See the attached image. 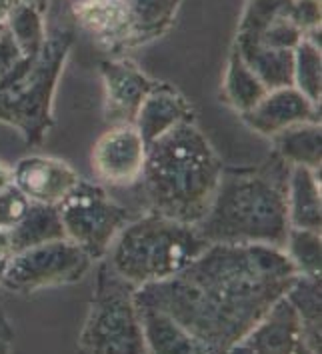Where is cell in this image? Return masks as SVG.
Segmentation results:
<instances>
[{
    "mask_svg": "<svg viewBox=\"0 0 322 354\" xmlns=\"http://www.w3.org/2000/svg\"><path fill=\"white\" fill-rule=\"evenodd\" d=\"M299 274L283 248L210 244L171 279L136 286L134 300L171 315L207 353H230Z\"/></svg>",
    "mask_w": 322,
    "mask_h": 354,
    "instance_id": "cell-1",
    "label": "cell"
},
{
    "mask_svg": "<svg viewBox=\"0 0 322 354\" xmlns=\"http://www.w3.org/2000/svg\"><path fill=\"white\" fill-rule=\"evenodd\" d=\"M290 165L272 152L258 167L222 168L207 214L194 224L210 244H268L283 248L288 234Z\"/></svg>",
    "mask_w": 322,
    "mask_h": 354,
    "instance_id": "cell-2",
    "label": "cell"
},
{
    "mask_svg": "<svg viewBox=\"0 0 322 354\" xmlns=\"http://www.w3.org/2000/svg\"><path fill=\"white\" fill-rule=\"evenodd\" d=\"M222 160L194 122L178 124L146 149L142 185L152 212L196 224L220 183Z\"/></svg>",
    "mask_w": 322,
    "mask_h": 354,
    "instance_id": "cell-3",
    "label": "cell"
},
{
    "mask_svg": "<svg viewBox=\"0 0 322 354\" xmlns=\"http://www.w3.org/2000/svg\"><path fill=\"white\" fill-rule=\"evenodd\" d=\"M209 246L194 224L151 210L118 232L104 259L122 279L142 286L178 274Z\"/></svg>",
    "mask_w": 322,
    "mask_h": 354,
    "instance_id": "cell-4",
    "label": "cell"
},
{
    "mask_svg": "<svg viewBox=\"0 0 322 354\" xmlns=\"http://www.w3.org/2000/svg\"><path fill=\"white\" fill-rule=\"evenodd\" d=\"M73 44L70 28L57 30L46 37L35 58L24 56L0 78V122L17 129L30 149H38L55 127V93Z\"/></svg>",
    "mask_w": 322,
    "mask_h": 354,
    "instance_id": "cell-5",
    "label": "cell"
},
{
    "mask_svg": "<svg viewBox=\"0 0 322 354\" xmlns=\"http://www.w3.org/2000/svg\"><path fill=\"white\" fill-rule=\"evenodd\" d=\"M134 290L136 286L114 272L108 262L100 264L95 295L78 336V351L96 354L146 353Z\"/></svg>",
    "mask_w": 322,
    "mask_h": 354,
    "instance_id": "cell-6",
    "label": "cell"
},
{
    "mask_svg": "<svg viewBox=\"0 0 322 354\" xmlns=\"http://www.w3.org/2000/svg\"><path fill=\"white\" fill-rule=\"evenodd\" d=\"M64 234L84 248L95 261L104 259L118 232L133 221V214L111 198L106 188L80 178L58 205Z\"/></svg>",
    "mask_w": 322,
    "mask_h": 354,
    "instance_id": "cell-7",
    "label": "cell"
},
{
    "mask_svg": "<svg viewBox=\"0 0 322 354\" xmlns=\"http://www.w3.org/2000/svg\"><path fill=\"white\" fill-rule=\"evenodd\" d=\"M93 264L95 259L73 241H50L15 252L2 274L0 288L15 295H35L76 284L91 272Z\"/></svg>",
    "mask_w": 322,
    "mask_h": 354,
    "instance_id": "cell-8",
    "label": "cell"
},
{
    "mask_svg": "<svg viewBox=\"0 0 322 354\" xmlns=\"http://www.w3.org/2000/svg\"><path fill=\"white\" fill-rule=\"evenodd\" d=\"M146 149L134 124H114L93 147V170L106 187H133L142 176Z\"/></svg>",
    "mask_w": 322,
    "mask_h": 354,
    "instance_id": "cell-9",
    "label": "cell"
},
{
    "mask_svg": "<svg viewBox=\"0 0 322 354\" xmlns=\"http://www.w3.org/2000/svg\"><path fill=\"white\" fill-rule=\"evenodd\" d=\"M292 2L294 0H247L234 44L294 50L304 32L292 19Z\"/></svg>",
    "mask_w": 322,
    "mask_h": 354,
    "instance_id": "cell-10",
    "label": "cell"
},
{
    "mask_svg": "<svg viewBox=\"0 0 322 354\" xmlns=\"http://www.w3.org/2000/svg\"><path fill=\"white\" fill-rule=\"evenodd\" d=\"M100 76L104 86V120L114 124H134L136 112L154 86L133 60L114 58L100 62Z\"/></svg>",
    "mask_w": 322,
    "mask_h": 354,
    "instance_id": "cell-11",
    "label": "cell"
},
{
    "mask_svg": "<svg viewBox=\"0 0 322 354\" xmlns=\"http://www.w3.org/2000/svg\"><path fill=\"white\" fill-rule=\"evenodd\" d=\"M240 120L250 131L272 138L301 122H321V104L312 102L290 84L268 91L250 111L240 114Z\"/></svg>",
    "mask_w": 322,
    "mask_h": 354,
    "instance_id": "cell-12",
    "label": "cell"
},
{
    "mask_svg": "<svg viewBox=\"0 0 322 354\" xmlns=\"http://www.w3.org/2000/svg\"><path fill=\"white\" fill-rule=\"evenodd\" d=\"M230 353H306L303 324L288 299L281 297L276 300Z\"/></svg>",
    "mask_w": 322,
    "mask_h": 354,
    "instance_id": "cell-13",
    "label": "cell"
},
{
    "mask_svg": "<svg viewBox=\"0 0 322 354\" xmlns=\"http://www.w3.org/2000/svg\"><path fill=\"white\" fill-rule=\"evenodd\" d=\"M70 12L78 28L104 50L118 53L133 46L134 20L124 0H73Z\"/></svg>",
    "mask_w": 322,
    "mask_h": 354,
    "instance_id": "cell-14",
    "label": "cell"
},
{
    "mask_svg": "<svg viewBox=\"0 0 322 354\" xmlns=\"http://www.w3.org/2000/svg\"><path fill=\"white\" fill-rule=\"evenodd\" d=\"M80 178L82 176L66 162L40 154L24 156L12 168V185L30 203L38 205L58 206L78 185Z\"/></svg>",
    "mask_w": 322,
    "mask_h": 354,
    "instance_id": "cell-15",
    "label": "cell"
},
{
    "mask_svg": "<svg viewBox=\"0 0 322 354\" xmlns=\"http://www.w3.org/2000/svg\"><path fill=\"white\" fill-rule=\"evenodd\" d=\"M184 122H194V109L169 82H154L134 118V127L146 147Z\"/></svg>",
    "mask_w": 322,
    "mask_h": 354,
    "instance_id": "cell-16",
    "label": "cell"
},
{
    "mask_svg": "<svg viewBox=\"0 0 322 354\" xmlns=\"http://www.w3.org/2000/svg\"><path fill=\"white\" fill-rule=\"evenodd\" d=\"M136 308H138V317H140V326H142V336H144L146 353H207V348L194 336H190L164 310H160V308H156L152 304H146V302H136Z\"/></svg>",
    "mask_w": 322,
    "mask_h": 354,
    "instance_id": "cell-17",
    "label": "cell"
},
{
    "mask_svg": "<svg viewBox=\"0 0 322 354\" xmlns=\"http://www.w3.org/2000/svg\"><path fill=\"white\" fill-rule=\"evenodd\" d=\"M288 223L296 228H322L321 170L306 167H290L286 188Z\"/></svg>",
    "mask_w": 322,
    "mask_h": 354,
    "instance_id": "cell-18",
    "label": "cell"
},
{
    "mask_svg": "<svg viewBox=\"0 0 322 354\" xmlns=\"http://www.w3.org/2000/svg\"><path fill=\"white\" fill-rule=\"evenodd\" d=\"M301 318L306 354L322 353V280L312 274H296L285 295Z\"/></svg>",
    "mask_w": 322,
    "mask_h": 354,
    "instance_id": "cell-19",
    "label": "cell"
},
{
    "mask_svg": "<svg viewBox=\"0 0 322 354\" xmlns=\"http://www.w3.org/2000/svg\"><path fill=\"white\" fill-rule=\"evenodd\" d=\"M274 150L286 165L321 170L322 127L321 122H301L272 136Z\"/></svg>",
    "mask_w": 322,
    "mask_h": 354,
    "instance_id": "cell-20",
    "label": "cell"
},
{
    "mask_svg": "<svg viewBox=\"0 0 322 354\" xmlns=\"http://www.w3.org/2000/svg\"><path fill=\"white\" fill-rule=\"evenodd\" d=\"M12 252H20L38 244L66 239L62 218L57 205L32 203L24 218L12 230H8Z\"/></svg>",
    "mask_w": 322,
    "mask_h": 354,
    "instance_id": "cell-21",
    "label": "cell"
},
{
    "mask_svg": "<svg viewBox=\"0 0 322 354\" xmlns=\"http://www.w3.org/2000/svg\"><path fill=\"white\" fill-rule=\"evenodd\" d=\"M266 84L256 76V73L243 60L238 50L232 46L227 60V71L222 78V100L238 114L250 111L265 94Z\"/></svg>",
    "mask_w": 322,
    "mask_h": 354,
    "instance_id": "cell-22",
    "label": "cell"
},
{
    "mask_svg": "<svg viewBox=\"0 0 322 354\" xmlns=\"http://www.w3.org/2000/svg\"><path fill=\"white\" fill-rule=\"evenodd\" d=\"M134 20L133 46L160 38L176 19L182 0H124Z\"/></svg>",
    "mask_w": 322,
    "mask_h": 354,
    "instance_id": "cell-23",
    "label": "cell"
},
{
    "mask_svg": "<svg viewBox=\"0 0 322 354\" xmlns=\"http://www.w3.org/2000/svg\"><path fill=\"white\" fill-rule=\"evenodd\" d=\"M248 66L266 84L268 91L292 84V58L294 50H272L263 46L232 44Z\"/></svg>",
    "mask_w": 322,
    "mask_h": 354,
    "instance_id": "cell-24",
    "label": "cell"
},
{
    "mask_svg": "<svg viewBox=\"0 0 322 354\" xmlns=\"http://www.w3.org/2000/svg\"><path fill=\"white\" fill-rule=\"evenodd\" d=\"M292 86L310 98L312 102L321 104L322 96V56L321 46L312 44L310 40L303 38L292 58Z\"/></svg>",
    "mask_w": 322,
    "mask_h": 354,
    "instance_id": "cell-25",
    "label": "cell"
},
{
    "mask_svg": "<svg viewBox=\"0 0 322 354\" xmlns=\"http://www.w3.org/2000/svg\"><path fill=\"white\" fill-rule=\"evenodd\" d=\"M44 15L38 12L35 6L19 2L17 8L10 12V17L6 20V28L17 40L19 48L24 56H35L40 53V48L44 46L46 40V26H44Z\"/></svg>",
    "mask_w": 322,
    "mask_h": 354,
    "instance_id": "cell-26",
    "label": "cell"
},
{
    "mask_svg": "<svg viewBox=\"0 0 322 354\" xmlns=\"http://www.w3.org/2000/svg\"><path fill=\"white\" fill-rule=\"evenodd\" d=\"M290 262L301 274L321 277L322 272V236L321 230L290 226L283 246Z\"/></svg>",
    "mask_w": 322,
    "mask_h": 354,
    "instance_id": "cell-27",
    "label": "cell"
},
{
    "mask_svg": "<svg viewBox=\"0 0 322 354\" xmlns=\"http://www.w3.org/2000/svg\"><path fill=\"white\" fill-rule=\"evenodd\" d=\"M30 205L32 203L12 183L8 187L0 188V228L12 230L24 218Z\"/></svg>",
    "mask_w": 322,
    "mask_h": 354,
    "instance_id": "cell-28",
    "label": "cell"
},
{
    "mask_svg": "<svg viewBox=\"0 0 322 354\" xmlns=\"http://www.w3.org/2000/svg\"><path fill=\"white\" fill-rule=\"evenodd\" d=\"M22 58L24 55L19 48L17 40L8 32V28H4V32L0 35V78L8 75Z\"/></svg>",
    "mask_w": 322,
    "mask_h": 354,
    "instance_id": "cell-29",
    "label": "cell"
},
{
    "mask_svg": "<svg viewBox=\"0 0 322 354\" xmlns=\"http://www.w3.org/2000/svg\"><path fill=\"white\" fill-rule=\"evenodd\" d=\"M0 340L12 342L15 340V328L8 320V315L4 313V308L0 306Z\"/></svg>",
    "mask_w": 322,
    "mask_h": 354,
    "instance_id": "cell-30",
    "label": "cell"
},
{
    "mask_svg": "<svg viewBox=\"0 0 322 354\" xmlns=\"http://www.w3.org/2000/svg\"><path fill=\"white\" fill-rule=\"evenodd\" d=\"M19 2H22V0H0V24H6L10 12L17 8Z\"/></svg>",
    "mask_w": 322,
    "mask_h": 354,
    "instance_id": "cell-31",
    "label": "cell"
},
{
    "mask_svg": "<svg viewBox=\"0 0 322 354\" xmlns=\"http://www.w3.org/2000/svg\"><path fill=\"white\" fill-rule=\"evenodd\" d=\"M12 183V168H8L4 162H0V188L8 187Z\"/></svg>",
    "mask_w": 322,
    "mask_h": 354,
    "instance_id": "cell-32",
    "label": "cell"
},
{
    "mask_svg": "<svg viewBox=\"0 0 322 354\" xmlns=\"http://www.w3.org/2000/svg\"><path fill=\"white\" fill-rule=\"evenodd\" d=\"M22 2H26V4H30V6H35L38 12H46L48 10V4H50V0H22Z\"/></svg>",
    "mask_w": 322,
    "mask_h": 354,
    "instance_id": "cell-33",
    "label": "cell"
},
{
    "mask_svg": "<svg viewBox=\"0 0 322 354\" xmlns=\"http://www.w3.org/2000/svg\"><path fill=\"white\" fill-rule=\"evenodd\" d=\"M4 28H6V24H0V35L4 32Z\"/></svg>",
    "mask_w": 322,
    "mask_h": 354,
    "instance_id": "cell-34",
    "label": "cell"
},
{
    "mask_svg": "<svg viewBox=\"0 0 322 354\" xmlns=\"http://www.w3.org/2000/svg\"><path fill=\"white\" fill-rule=\"evenodd\" d=\"M0 280H2V274H0Z\"/></svg>",
    "mask_w": 322,
    "mask_h": 354,
    "instance_id": "cell-35",
    "label": "cell"
}]
</instances>
